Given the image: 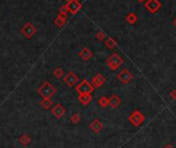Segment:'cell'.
I'll list each match as a JSON object with an SVG mask.
<instances>
[{"label": "cell", "mask_w": 176, "mask_h": 148, "mask_svg": "<svg viewBox=\"0 0 176 148\" xmlns=\"http://www.w3.org/2000/svg\"><path fill=\"white\" fill-rule=\"evenodd\" d=\"M37 93L40 94L42 99H51L56 93V88L49 82H44L37 89Z\"/></svg>", "instance_id": "1"}, {"label": "cell", "mask_w": 176, "mask_h": 148, "mask_svg": "<svg viewBox=\"0 0 176 148\" xmlns=\"http://www.w3.org/2000/svg\"><path fill=\"white\" fill-rule=\"evenodd\" d=\"M122 63H123V59H122L121 57L119 56L117 53H113V54L107 59V64H108V66H109L111 69H113V71L118 69Z\"/></svg>", "instance_id": "2"}, {"label": "cell", "mask_w": 176, "mask_h": 148, "mask_svg": "<svg viewBox=\"0 0 176 148\" xmlns=\"http://www.w3.org/2000/svg\"><path fill=\"white\" fill-rule=\"evenodd\" d=\"M93 86L90 84L87 80H83L77 87H76V91L79 94H91L93 92Z\"/></svg>", "instance_id": "3"}, {"label": "cell", "mask_w": 176, "mask_h": 148, "mask_svg": "<svg viewBox=\"0 0 176 148\" xmlns=\"http://www.w3.org/2000/svg\"><path fill=\"white\" fill-rule=\"evenodd\" d=\"M21 32H22V34L24 35L26 38L30 40L31 37H33V35L36 33V28L34 27V25L32 23H26V24L23 26V28L21 29Z\"/></svg>", "instance_id": "4"}, {"label": "cell", "mask_w": 176, "mask_h": 148, "mask_svg": "<svg viewBox=\"0 0 176 148\" xmlns=\"http://www.w3.org/2000/svg\"><path fill=\"white\" fill-rule=\"evenodd\" d=\"M160 8H161V2L159 0H147L145 3V8L151 14L156 12L160 10Z\"/></svg>", "instance_id": "5"}, {"label": "cell", "mask_w": 176, "mask_h": 148, "mask_svg": "<svg viewBox=\"0 0 176 148\" xmlns=\"http://www.w3.org/2000/svg\"><path fill=\"white\" fill-rule=\"evenodd\" d=\"M78 80H79V77H78L76 74H74L73 72L67 73V75H65L64 78H63V82H64L67 86H70V87L75 86L76 83L78 82Z\"/></svg>", "instance_id": "6"}, {"label": "cell", "mask_w": 176, "mask_h": 148, "mask_svg": "<svg viewBox=\"0 0 176 148\" xmlns=\"http://www.w3.org/2000/svg\"><path fill=\"white\" fill-rule=\"evenodd\" d=\"M81 6H82V5H81V3H80L78 0H70L66 4L67 12H70L72 15H76L80 10Z\"/></svg>", "instance_id": "7"}, {"label": "cell", "mask_w": 176, "mask_h": 148, "mask_svg": "<svg viewBox=\"0 0 176 148\" xmlns=\"http://www.w3.org/2000/svg\"><path fill=\"white\" fill-rule=\"evenodd\" d=\"M131 79H133V74L129 73L127 69H123V71H121V72L118 74V80L121 82V83H123V84L129 83Z\"/></svg>", "instance_id": "8"}, {"label": "cell", "mask_w": 176, "mask_h": 148, "mask_svg": "<svg viewBox=\"0 0 176 148\" xmlns=\"http://www.w3.org/2000/svg\"><path fill=\"white\" fill-rule=\"evenodd\" d=\"M129 120L131 121V123L134 124V125H139L140 123H142L144 120V116L140 113L139 111H135L134 113L131 114V116H129Z\"/></svg>", "instance_id": "9"}, {"label": "cell", "mask_w": 176, "mask_h": 148, "mask_svg": "<svg viewBox=\"0 0 176 148\" xmlns=\"http://www.w3.org/2000/svg\"><path fill=\"white\" fill-rule=\"evenodd\" d=\"M64 113H65V109L60 104H56L52 108V114L56 118H61V117L64 115Z\"/></svg>", "instance_id": "10"}, {"label": "cell", "mask_w": 176, "mask_h": 148, "mask_svg": "<svg viewBox=\"0 0 176 148\" xmlns=\"http://www.w3.org/2000/svg\"><path fill=\"white\" fill-rule=\"evenodd\" d=\"M106 82V78L102 74H97L92 79V86L93 87H101Z\"/></svg>", "instance_id": "11"}, {"label": "cell", "mask_w": 176, "mask_h": 148, "mask_svg": "<svg viewBox=\"0 0 176 148\" xmlns=\"http://www.w3.org/2000/svg\"><path fill=\"white\" fill-rule=\"evenodd\" d=\"M79 56L82 58L83 60H89L92 56H93V53L91 52V50L88 49V48H83L79 53Z\"/></svg>", "instance_id": "12"}, {"label": "cell", "mask_w": 176, "mask_h": 148, "mask_svg": "<svg viewBox=\"0 0 176 148\" xmlns=\"http://www.w3.org/2000/svg\"><path fill=\"white\" fill-rule=\"evenodd\" d=\"M89 127L91 128L95 134H99V132H101V130L103 128V124L99 119H95V120H93L91 123H90Z\"/></svg>", "instance_id": "13"}, {"label": "cell", "mask_w": 176, "mask_h": 148, "mask_svg": "<svg viewBox=\"0 0 176 148\" xmlns=\"http://www.w3.org/2000/svg\"><path fill=\"white\" fill-rule=\"evenodd\" d=\"M120 103H121V99H120V97H119L118 95H116V94H112V95L110 96L109 105L112 107V108H117V107L120 105Z\"/></svg>", "instance_id": "14"}, {"label": "cell", "mask_w": 176, "mask_h": 148, "mask_svg": "<svg viewBox=\"0 0 176 148\" xmlns=\"http://www.w3.org/2000/svg\"><path fill=\"white\" fill-rule=\"evenodd\" d=\"M78 99H79V101L81 104L86 106V105H88L90 101H91L92 96H91V94H79Z\"/></svg>", "instance_id": "15"}, {"label": "cell", "mask_w": 176, "mask_h": 148, "mask_svg": "<svg viewBox=\"0 0 176 148\" xmlns=\"http://www.w3.org/2000/svg\"><path fill=\"white\" fill-rule=\"evenodd\" d=\"M65 22H66V18L61 17V16H59V15H58V17L54 20V24L56 25L58 28H61L62 26L65 24Z\"/></svg>", "instance_id": "16"}, {"label": "cell", "mask_w": 176, "mask_h": 148, "mask_svg": "<svg viewBox=\"0 0 176 148\" xmlns=\"http://www.w3.org/2000/svg\"><path fill=\"white\" fill-rule=\"evenodd\" d=\"M105 45H106V47L108 48V49H114V48L116 47V42H115V40L113 37L109 36L106 40V42H105Z\"/></svg>", "instance_id": "17"}, {"label": "cell", "mask_w": 176, "mask_h": 148, "mask_svg": "<svg viewBox=\"0 0 176 148\" xmlns=\"http://www.w3.org/2000/svg\"><path fill=\"white\" fill-rule=\"evenodd\" d=\"M40 105L42 107V108L45 109V110H48V109H50L51 107H52L53 101H51L50 99H42V101L40 103Z\"/></svg>", "instance_id": "18"}, {"label": "cell", "mask_w": 176, "mask_h": 148, "mask_svg": "<svg viewBox=\"0 0 176 148\" xmlns=\"http://www.w3.org/2000/svg\"><path fill=\"white\" fill-rule=\"evenodd\" d=\"M125 20H127V22L129 23V24H135V23L137 22V20H138V17H137V15L134 14V12H129V15L127 16V18H125Z\"/></svg>", "instance_id": "19"}, {"label": "cell", "mask_w": 176, "mask_h": 148, "mask_svg": "<svg viewBox=\"0 0 176 148\" xmlns=\"http://www.w3.org/2000/svg\"><path fill=\"white\" fill-rule=\"evenodd\" d=\"M99 105L102 107V108H106V107H108V105H109V99H108L107 96H102V97H99Z\"/></svg>", "instance_id": "20"}, {"label": "cell", "mask_w": 176, "mask_h": 148, "mask_svg": "<svg viewBox=\"0 0 176 148\" xmlns=\"http://www.w3.org/2000/svg\"><path fill=\"white\" fill-rule=\"evenodd\" d=\"M53 75H54V77L56 79H60V78L63 77L64 73H63V69L58 67V69H55L54 71H53Z\"/></svg>", "instance_id": "21"}, {"label": "cell", "mask_w": 176, "mask_h": 148, "mask_svg": "<svg viewBox=\"0 0 176 148\" xmlns=\"http://www.w3.org/2000/svg\"><path fill=\"white\" fill-rule=\"evenodd\" d=\"M30 141H31V139H30V137L28 136V135H23V136L20 138V142L23 144V145H27V144H29Z\"/></svg>", "instance_id": "22"}, {"label": "cell", "mask_w": 176, "mask_h": 148, "mask_svg": "<svg viewBox=\"0 0 176 148\" xmlns=\"http://www.w3.org/2000/svg\"><path fill=\"white\" fill-rule=\"evenodd\" d=\"M59 16H61V17H64L67 19V8L66 5H63V6H61V8H59V14H58Z\"/></svg>", "instance_id": "23"}, {"label": "cell", "mask_w": 176, "mask_h": 148, "mask_svg": "<svg viewBox=\"0 0 176 148\" xmlns=\"http://www.w3.org/2000/svg\"><path fill=\"white\" fill-rule=\"evenodd\" d=\"M71 120H72L73 123H78V122H80L81 118H80L79 114H73V116L71 117Z\"/></svg>", "instance_id": "24"}, {"label": "cell", "mask_w": 176, "mask_h": 148, "mask_svg": "<svg viewBox=\"0 0 176 148\" xmlns=\"http://www.w3.org/2000/svg\"><path fill=\"white\" fill-rule=\"evenodd\" d=\"M105 36H106V34H105L103 31H99L97 33V40H101V42H103V40H105Z\"/></svg>", "instance_id": "25"}, {"label": "cell", "mask_w": 176, "mask_h": 148, "mask_svg": "<svg viewBox=\"0 0 176 148\" xmlns=\"http://www.w3.org/2000/svg\"><path fill=\"white\" fill-rule=\"evenodd\" d=\"M173 23H174V25H175V27H176V19H175V20H174V22H173Z\"/></svg>", "instance_id": "26"}, {"label": "cell", "mask_w": 176, "mask_h": 148, "mask_svg": "<svg viewBox=\"0 0 176 148\" xmlns=\"http://www.w3.org/2000/svg\"><path fill=\"white\" fill-rule=\"evenodd\" d=\"M138 1H139V2H143L144 0H138Z\"/></svg>", "instance_id": "27"}, {"label": "cell", "mask_w": 176, "mask_h": 148, "mask_svg": "<svg viewBox=\"0 0 176 148\" xmlns=\"http://www.w3.org/2000/svg\"><path fill=\"white\" fill-rule=\"evenodd\" d=\"M66 1H67V2H68V1H70V0H66Z\"/></svg>", "instance_id": "28"}]
</instances>
